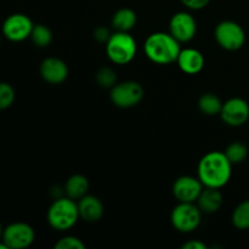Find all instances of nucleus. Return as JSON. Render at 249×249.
<instances>
[{
  "label": "nucleus",
  "mask_w": 249,
  "mask_h": 249,
  "mask_svg": "<svg viewBox=\"0 0 249 249\" xmlns=\"http://www.w3.org/2000/svg\"><path fill=\"white\" fill-rule=\"evenodd\" d=\"M77 203L80 219L87 223H96L104 215V204L92 195H85L84 197L78 199Z\"/></svg>",
  "instance_id": "obj_15"
},
{
  "label": "nucleus",
  "mask_w": 249,
  "mask_h": 249,
  "mask_svg": "<svg viewBox=\"0 0 249 249\" xmlns=\"http://www.w3.org/2000/svg\"><path fill=\"white\" fill-rule=\"evenodd\" d=\"M220 117L230 126H241L249 118V105L241 97H232L223 104Z\"/></svg>",
  "instance_id": "obj_11"
},
{
  "label": "nucleus",
  "mask_w": 249,
  "mask_h": 249,
  "mask_svg": "<svg viewBox=\"0 0 249 249\" xmlns=\"http://www.w3.org/2000/svg\"><path fill=\"white\" fill-rule=\"evenodd\" d=\"M203 187L198 178L184 175V177L178 178L173 184V195L178 199V202L195 203Z\"/></svg>",
  "instance_id": "obj_12"
},
{
  "label": "nucleus",
  "mask_w": 249,
  "mask_h": 249,
  "mask_svg": "<svg viewBox=\"0 0 249 249\" xmlns=\"http://www.w3.org/2000/svg\"><path fill=\"white\" fill-rule=\"evenodd\" d=\"M202 220V211L195 203L179 202L173 208L170 221L175 230L182 233L194 232Z\"/></svg>",
  "instance_id": "obj_5"
},
{
  "label": "nucleus",
  "mask_w": 249,
  "mask_h": 249,
  "mask_svg": "<svg viewBox=\"0 0 249 249\" xmlns=\"http://www.w3.org/2000/svg\"><path fill=\"white\" fill-rule=\"evenodd\" d=\"M169 33L179 43H189L197 33V22L190 12L179 11L169 21Z\"/></svg>",
  "instance_id": "obj_10"
},
{
  "label": "nucleus",
  "mask_w": 249,
  "mask_h": 249,
  "mask_svg": "<svg viewBox=\"0 0 249 249\" xmlns=\"http://www.w3.org/2000/svg\"><path fill=\"white\" fill-rule=\"evenodd\" d=\"M231 174L232 164L220 151L206 153L197 165V178L204 187L221 189L230 181Z\"/></svg>",
  "instance_id": "obj_1"
},
{
  "label": "nucleus",
  "mask_w": 249,
  "mask_h": 249,
  "mask_svg": "<svg viewBox=\"0 0 249 249\" xmlns=\"http://www.w3.org/2000/svg\"><path fill=\"white\" fill-rule=\"evenodd\" d=\"M233 226L238 230H247L249 229V201H245L238 204L232 213Z\"/></svg>",
  "instance_id": "obj_22"
},
{
  "label": "nucleus",
  "mask_w": 249,
  "mask_h": 249,
  "mask_svg": "<svg viewBox=\"0 0 249 249\" xmlns=\"http://www.w3.org/2000/svg\"><path fill=\"white\" fill-rule=\"evenodd\" d=\"M180 70L186 74H197L204 68V56L199 50L194 48L181 49L177 58Z\"/></svg>",
  "instance_id": "obj_14"
},
{
  "label": "nucleus",
  "mask_w": 249,
  "mask_h": 249,
  "mask_svg": "<svg viewBox=\"0 0 249 249\" xmlns=\"http://www.w3.org/2000/svg\"><path fill=\"white\" fill-rule=\"evenodd\" d=\"M109 36H111V33H109L108 28H106V27L104 26L97 27L94 31V38L96 39L97 41H100V43H106L109 39Z\"/></svg>",
  "instance_id": "obj_27"
},
{
  "label": "nucleus",
  "mask_w": 249,
  "mask_h": 249,
  "mask_svg": "<svg viewBox=\"0 0 249 249\" xmlns=\"http://www.w3.org/2000/svg\"><path fill=\"white\" fill-rule=\"evenodd\" d=\"M36 240L34 229L27 223H12L4 229L2 241L9 249H24L33 245Z\"/></svg>",
  "instance_id": "obj_8"
},
{
  "label": "nucleus",
  "mask_w": 249,
  "mask_h": 249,
  "mask_svg": "<svg viewBox=\"0 0 249 249\" xmlns=\"http://www.w3.org/2000/svg\"><path fill=\"white\" fill-rule=\"evenodd\" d=\"M198 108L206 116H218L223 108V102L213 92H206L199 97Z\"/></svg>",
  "instance_id": "obj_19"
},
{
  "label": "nucleus",
  "mask_w": 249,
  "mask_h": 249,
  "mask_svg": "<svg viewBox=\"0 0 249 249\" xmlns=\"http://www.w3.org/2000/svg\"><path fill=\"white\" fill-rule=\"evenodd\" d=\"M136 21L138 16L134 10L129 7H122L114 12L111 23L117 32H129L135 27Z\"/></svg>",
  "instance_id": "obj_18"
},
{
  "label": "nucleus",
  "mask_w": 249,
  "mask_h": 249,
  "mask_svg": "<svg viewBox=\"0 0 249 249\" xmlns=\"http://www.w3.org/2000/svg\"><path fill=\"white\" fill-rule=\"evenodd\" d=\"M89 187V180L87 177L82 174H74L67 179L63 191H65L66 196L74 199V201H78L85 195H88Z\"/></svg>",
  "instance_id": "obj_17"
},
{
  "label": "nucleus",
  "mask_w": 249,
  "mask_h": 249,
  "mask_svg": "<svg viewBox=\"0 0 249 249\" xmlns=\"http://www.w3.org/2000/svg\"><path fill=\"white\" fill-rule=\"evenodd\" d=\"M48 223L57 231H67L79 220L78 203L70 197H58L48 209Z\"/></svg>",
  "instance_id": "obj_3"
},
{
  "label": "nucleus",
  "mask_w": 249,
  "mask_h": 249,
  "mask_svg": "<svg viewBox=\"0 0 249 249\" xmlns=\"http://www.w3.org/2000/svg\"><path fill=\"white\" fill-rule=\"evenodd\" d=\"M143 50L148 60L156 65H170L177 62L181 48L170 33L155 32L146 38Z\"/></svg>",
  "instance_id": "obj_2"
},
{
  "label": "nucleus",
  "mask_w": 249,
  "mask_h": 249,
  "mask_svg": "<svg viewBox=\"0 0 249 249\" xmlns=\"http://www.w3.org/2000/svg\"><path fill=\"white\" fill-rule=\"evenodd\" d=\"M31 39L38 48H46L53 41V32L45 24H34Z\"/></svg>",
  "instance_id": "obj_20"
},
{
  "label": "nucleus",
  "mask_w": 249,
  "mask_h": 249,
  "mask_svg": "<svg viewBox=\"0 0 249 249\" xmlns=\"http://www.w3.org/2000/svg\"><path fill=\"white\" fill-rule=\"evenodd\" d=\"M56 249H84L85 245L80 238L75 236H65L60 238L55 245Z\"/></svg>",
  "instance_id": "obj_25"
},
{
  "label": "nucleus",
  "mask_w": 249,
  "mask_h": 249,
  "mask_svg": "<svg viewBox=\"0 0 249 249\" xmlns=\"http://www.w3.org/2000/svg\"><path fill=\"white\" fill-rule=\"evenodd\" d=\"M0 45H1V39H0Z\"/></svg>",
  "instance_id": "obj_30"
},
{
  "label": "nucleus",
  "mask_w": 249,
  "mask_h": 249,
  "mask_svg": "<svg viewBox=\"0 0 249 249\" xmlns=\"http://www.w3.org/2000/svg\"><path fill=\"white\" fill-rule=\"evenodd\" d=\"M95 79L101 88H109L111 89L112 87L117 84V74L111 67L100 68L96 72Z\"/></svg>",
  "instance_id": "obj_23"
},
{
  "label": "nucleus",
  "mask_w": 249,
  "mask_h": 249,
  "mask_svg": "<svg viewBox=\"0 0 249 249\" xmlns=\"http://www.w3.org/2000/svg\"><path fill=\"white\" fill-rule=\"evenodd\" d=\"M138 44L129 32H114L106 41V53L116 65H128L134 60Z\"/></svg>",
  "instance_id": "obj_4"
},
{
  "label": "nucleus",
  "mask_w": 249,
  "mask_h": 249,
  "mask_svg": "<svg viewBox=\"0 0 249 249\" xmlns=\"http://www.w3.org/2000/svg\"><path fill=\"white\" fill-rule=\"evenodd\" d=\"M41 78L53 85L62 84L68 77V66L58 57H48L43 60L39 67Z\"/></svg>",
  "instance_id": "obj_13"
},
{
  "label": "nucleus",
  "mask_w": 249,
  "mask_h": 249,
  "mask_svg": "<svg viewBox=\"0 0 249 249\" xmlns=\"http://www.w3.org/2000/svg\"><path fill=\"white\" fill-rule=\"evenodd\" d=\"M34 23L27 15L12 14L2 23V34L10 41H23L31 38Z\"/></svg>",
  "instance_id": "obj_9"
},
{
  "label": "nucleus",
  "mask_w": 249,
  "mask_h": 249,
  "mask_svg": "<svg viewBox=\"0 0 249 249\" xmlns=\"http://www.w3.org/2000/svg\"><path fill=\"white\" fill-rule=\"evenodd\" d=\"M225 156L228 157V160H230L231 164H240L243 160L247 158L248 156V148L241 141H235V142H231L230 145L226 147L225 150Z\"/></svg>",
  "instance_id": "obj_21"
},
{
  "label": "nucleus",
  "mask_w": 249,
  "mask_h": 249,
  "mask_svg": "<svg viewBox=\"0 0 249 249\" xmlns=\"http://www.w3.org/2000/svg\"><path fill=\"white\" fill-rule=\"evenodd\" d=\"M214 36L220 48L236 51L245 45L246 33L242 27L233 21H221L216 24Z\"/></svg>",
  "instance_id": "obj_7"
},
{
  "label": "nucleus",
  "mask_w": 249,
  "mask_h": 249,
  "mask_svg": "<svg viewBox=\"0 0 249 249\" xmlns=\"http://www.w3.org/2000/svg\"><path fill=\"white\" fill-rule=\"evenodd\" d=\"M197 206L202 211V213L213 214L216 213L221 208L224 202L223 194L220 189H213V187H204L197 198Z\"/></svg>",
  "instance_id": "obj_16"
},
{
  "label": "nucleus",
  "mask_w": 249,
  "mask_h": 249,
  "mask_svg": "<svg viewBox=\"0 0 249 249\" xmlns=\"http://www.w3.org/2000/svg\"><path fill=\"white\" fill-rule=\"evenodd\" d=\"M182 249H207V245L199 240H191L187 241L186 243L182 245Z\"/></svg>",
  "instance_id": "obj_28"
},
{
  "label": "nucleus",
  "mask_w": 249,
  "mask_h": 249,
  "mask_svg": "<svg viewBox=\"0 0 249 249\" xmlns=\"http://www.w3.org/2000/svg\"><path fill=\"white\" fill-rule=\"evenodd\" d=\"M180 1L190 10H201L204 9L211 2V0H180Z\"/></svg>",
  "instance_id": "obj_26"
},
{
  "label": "nucleus",
  "mask_w": 249,
  "mask_h": 249,
  "mask_svg": "<svg viewBox=\"0 0 249 249\" xmlns=\"http://www.w3.org/2000/svg\"><path fill=\"white\" fill-rule=\"evenodd\" d=\"M15 97V89L11 84L5 82H0V109H6L14 104Z\"/></svg>",
  "instance_id": "obj_24"
},
{
  "label": "nucleus",
  "mask_w": 249,
  "mask_h": 249,
  "mask_svg": "<svg viewBox=\"0 0 249 249\" xmlns=\"http://www.w3.org/2000/svg\"><path fill=\"white\" fill-rule=\"evenodd\" d=\"M145 96V89L142 85L135 80L117 83L111 88L109 97L114 106L119 108H130L141 102Z\"/></svg>",
  "instance_id": "obj_6"
},
{
  "label": "nucleus",
  "mask_w": 249,
  "mask_h": 249,
  "mask_svg": "<svg viewBox=\"0 0 249 249\" xmlns=\"http://www.w3.org/2000/svg\"><path fill=\"white\" fill-rule=\"evenodd\" d=\"M2 232H4V228H2L1 223H0V240H2Z\"/></svg>",
  "instance_id": "obj_29"
}]
</instances>
